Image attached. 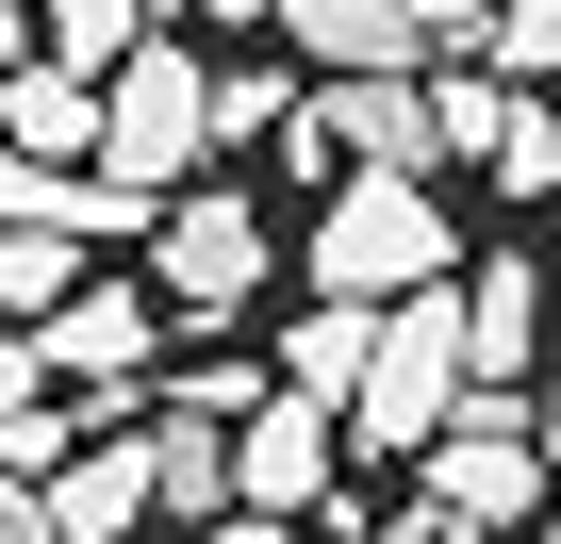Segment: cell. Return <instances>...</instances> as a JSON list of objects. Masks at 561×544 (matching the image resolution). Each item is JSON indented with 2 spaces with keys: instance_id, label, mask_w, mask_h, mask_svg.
<instances>
[{
  "instance_id": "6da1fadb",
  "label": "cell",
  "mask_w": 561,
  "mask_h": 544,
  "mask_svg": "<svg viewBox=\"0 0 561 544\" xmlns=\"http://www.w3.org/2000/svg\"><path fill=\"white\" fill-rule=\"evenodd\" d=\"M446 215H430V182H331V215H314V298L331 314H397V298H446Z\"/></svg>"
},
{
  "instance_id": "7a4b0ae2",
  "label": "cell",
  "mask_w": 561,
  "mask_h": 544,
  "mask_svg": "<svg viewBox=\"0 0 561 544\" xmlns=\"http://www.w3.org/2000/svg\"><path fill=\"white\" fill-rule=\"evenodd\" d=\"M198 149H215V67L149 34V50L100 83V165L149 182V198H198Z\"/></svg>"
},
{
  "instance_id": "3957f363",
  "label": "cell",
  "mask_w": 561,
  "mask_h": 544,
  "mask_svg": "<svg viewBox=\"0 0 561 544\" xmlns=\"http://www.w3.org/2000/svg\"><path fill=\"white\" fill-rule=\"evenodd\" d=\"M34 347H50V380H83L100 429H149V413H165V396H149V347H165V298H149V281H83Z\"/></svg>"
},
{
  "instance_id": "277c9868",
  "label": "cell",
  "mask_w": 561,
  "mask_h": 544,
  "mask_svg": "<svg viewBox=\"0 0 561 544\" xmlns=\"http://www.w3.org/2000/svg\"><path fill=\"white\" fill-rule=\"evenodd\" d=\"M264 264H280V247H264L248 182H198V198L149 231V298H165V314H248V298H264Z\"/></svg>"
},
{
  "instance_id": "5b68a950",
  "label": "cell",
  "mask_w": 561,
  "mask_h": 544,
  "mask_svg": "<svg viewBox=\"0 0 561 544\" xmlns=\"http://www.w3.org/2000/svg\"><path fill=\"white\" fill-rule=\"evenodd\" d=\"M298 165H347V182H430V165H446V116H430V83H314Z\"/></svg>"
},
{
  "instance_id": "8992f818",
  "label": "cell",
  "mask_w": 561,
  "mask_h": 544,
  "mask_svg": "<svg viewBox=\"0 0 561 544\" xmlns=\"http://www.w3.org/2000/svg\"><path fill=\"white\" fill-rule=\"evenodd\" d=\"M430 116H446V165H479L495 198H545V182H561V116H545V83L446 67V83H430Z\"/></svg>"
},
{
  "instance_id": "52a82bcc",
  "label": "cell",
  "mask_w": 561,
  "mask_h": 544,
  "mask_svg": "<svg viewBox=\"0 0 561 544\" xmlns=\"http://www.w3.org/2000/svg\"><path fill=\"white\" fill-rule=\"evenodd\" d=\"M528 495H545V429L528 413H462L430 445V511L446 528H528Z\"/></svg>"
},
{
  "instance_id": "ba28073f",
  "label": "cell",
  "mask_w": 561,
  "mask_h": 544,
  "mask_svg": "<svg viewBox=\"0 0 561 544\" xmlns=\"http://www.w3.org/2000/svg\"><path fill=\"white\" fill-rule=\"evenodd\" d=\"M331 445H347V413H314V396H264V413L231 429V495L298 528V511H331Z\"/></svg>"
},
{
  "instance_id": "9c48e42d",
  "label": "cell",
  "mask_w": 561,
  "mask_h": 544,
  "mask_svg": "<svg viewBox=\"0 0 561 544\" xmlns=\"http://www.w3.org/2000/svg\"><path fill=\"white\" fill-rule=\"evenodd\" d=\"M545 314H561V281H545V264H479V281H462V363H479V413H528Z\"/></svg>"
},
{
  "instance_id": "30bf717a",
  "label": "cell",
  "mask_w": 561,
  "mask_h": 544,
  "mask_svg": "<svg viewBox=\"0 0 561 544\" xmlns=\"http://www.w3.org/2000/svg\"><path fill=\"white\" fill-rule=\"evenodd\" d=\"M280 50H298L314 83H413L430 67L413 0H280Z\"/></svg>"
},
{
  "instance_id": "8fae6325",
  "label": "cell",
  "mask_w": 561,
  "mask_h": 544,
  "mask_svg": "<svg viewBox=\"0 0 561 544\" xmlns=\"http://www.w3.org/2000/svg\"><path fill=\"white\" fill-rule=\"evenodd\" d=\"M149 478H165V528H198V544H215V528L248 511V495H231V413L165 396V413H149Z\"/></svg>"
},
{
  "instance_id": "7c38bea8",
  "label": "cell",
  "mask_w": 561,
  "mask_h": 544,
  "mask_svg": "<svg viewBox=\"0 0 561 544\" xmlns=\"http://www.w3.org/2000/svg\"><path fill=\"white\" fill-rule=\"evenodd\" d=\"M149 511H165V478H149V429H100V445L50 478V528H67V544H116V528H149Z\"/></svg>"
},
{
  "instance_id": "4fadbf2b",
  "label": "cell",
  "mask_w": 561,
  "mask_h": 544,
  "mask_svg": "<svg viewBox=\"0 0 561 544\" xmlns=\"http://www.w3.org/2000/svg\"><path fill=\"white\" fill-rule=\"evenodd\" d=\"M67 396H50V347L34 331H0V478H67Z\"/></svg>"
},
{
  "instance_id": "5bb4252c",
  "label": "cell",
  "mask_w": 561,
  "mask_h": 544,
  "mask_svg": "<svg viewBox=\"0 0 561 544\" xmlns=\"http://www.w3.org/2000/svg\"><path fill=\"white\" fill-rule=\"evenodd\" d=\"M364 380H380V314H298L280 331V396H314V413H364Z\"/></svg>"
},
{
  "instance_id": "9a60e30c",
  "label": "cell",
  "mask_w": 561,
  "mask_h": 544,
  "mask_svg": "<svg viewBox=\"0 0 561 544\" xmlns=\"http://www.w3.org/2000/svg\"><path fill=\"white\" fill-rule=\"evenodd\" d=\"M0 149H34V165H100V83L18 67V83H0Z\"/></svg>"
},
{
  "instance_id": "2e32d148",
  "label": "cell",
  "mask_w": 561,
  "mask_h": 544,
  "mask_svg": "<svg viewBox=\"0 0 561 544\" xmlns=\"http://www.w3.org/2000/svg\"><path fill=\"white\" fill-rule=\"evenodd\" d=\"M83 298V247L67 231H0V331H50Z\"/></svg>"
},
{
  "instance_id": "e0dca14e",
  "label": "cell",
  "mask_w": 561,
  "mask_h": 544,
  "mask_svg": "<svg viewBox=\"0 0 561 544\" xmlns=\"http://www.w3.org/2000/svg\"><path fill=\"white\" fill-rule=\"evenodd\" d=\"M133 50H149V0H50V67L67 83H116Z\"/></svg>"
},
{
  "instance_id": "ac0fdd59",
  "label": "cell",
  "mask_w": 561,
  "mask_h": 544,
  "mask_svg": "<svg viewBox=\"0 0 561 544\" xmlns=\"http://www.w3.org/2000/svg\"><path fill=\"white\" fill-rule=\"evenodd\" d=\"M83 182H100V165H34V149H0V231H67V247H83Z\"/></svg>"
},
{
  "instance_id": "d6986e66",
  "label": "cell",
  "mask_w": 561,
  "mask_h": 544,
  "mask_svg": "<svg viewBox=\"0 0 561 544\" xmlns=\"http://www.w3.org/2000/svg\"><path fill=\"white\" fill-rule=\"evenodd\" d=\"M495 18H512V0H413V34H430V67H495Z\"/></svg>"
},
{
  "instance_id": "ffe728a7",
  "label": "cell",
  "mask_w": 561,
  "mask_h": 544,
  "mask_svg": "<svg viewBox=\"0 0 561 544\" xmlns=\"http://www.w3.org/2000/svg\"><path fill=\"white\" fill-rule=\"evenodd\" d=\"M495 83H561V0H512L495 18Z\"/></svg>"
},
{
  "instance_id": "44dd1931",
  "label": "cell",
  "mask_w": 561,
  "mask_h": 544,
  "mask_svg": "<svg viewBox=\"0 0 561 544\" xmlns=\"http://www.w3.org/2000/svg\"><path fill=\"white\" fill-rule=\"evenodd\" d=\"M0 544H67L50 528V478H0Z\"/></svg>"
},
{
  "instance_id": "7402d4cb",
  "label": "cell",
  "mask_w": 561,
  "mask_h": 544,
  "mask_svg": "<svg viewBox=\"0 0 561 544\" xmlns=\"http://www.w3.org/2000/svg\"><path fill=\"white\" fill-rule=\"evenodd\" d=\"M215 544H331V528H280V511H231Z\"/></svg>"
},
{
  "instance_id": "603a6c76",
  "label": "cell",
  "mask_w": 561,
  "mask_h": 544,
  "mask_svg": "<svg viewBox=\"0 0 561 544\" xmlns=\"http://www.w3.org/2000/svg\"><path fill=\"white\" fill-rule=\"evenodd\" d=\"M528 429H545V478H561V380H545V396H528Z\"/></svg>"
},
{
  "instance_id": "cb8c5ba5",
  "label": "cell",
  "mask_w": 561,
  "mask_h": 544,
  "mask_svg": "<svg viewBox=\"0 0 561 544\" xmlns=\"http://www.w3.org/2000/svg\"><path fill=\"white\" fill-rule=\"evenodd\" d=\"M215 18H231V34H280V0H215Z\"/></svg>"
},
{
  "instance_id": "d4e9b609",
  "label": "cell",
  "mask_w": 561,
  "mask_h": 544,
  "mask_svg": "<svg viewBox=\"0 0 561 544\" xmlns=\"http://www.w3.org/2000/svg\"><path fill=\"white\" fill-rule=\"evenodd\" d=\"M0 83H18V50H0Z\"/></svg>"
},
{
  "instance_id": "484cf974",
  "label": "cell",
  "mask_w": 561,
  "mask_h": 544,
  "mask_svg": "<svg viewBox=\"0 0 561 544\" xmlns=\"http://www.w3.org/2000/svg\"><path fill=\"white\" fill-rule=\"evenodd\" d=\"M545 281H561V264H545Z\"/></svg>"
}]
</instances>
